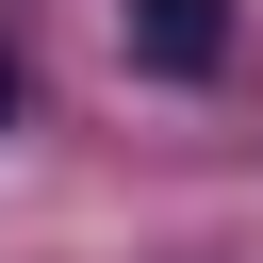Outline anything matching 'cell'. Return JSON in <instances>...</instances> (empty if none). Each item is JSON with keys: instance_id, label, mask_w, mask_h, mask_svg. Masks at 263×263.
Listing matches in <instances>:
<instances>
[{"instance_id": "obj_1", "label": "cell", "mask_w": 263, "mask_h": 263, "mask_svg": "<svg viewBox=\"0 0 263 263\" xmlns=\"http://www.w3.org/2000/svg\"><path fill=\"white\" fill-rule=\"evenodd\" d=\"M115 33H132L148 82H214L230 66V0H115Z\"/></svg>"}, {"instance_id": "obj_2", "label": "cell", "mask_w": 263, "mask_h": 263, "mask_svg": "<svg viewBox=\"0 0 263 263\" xmlns=\"http://www.w3.org/2000/svg\"><path fill=\"white\" fill-rule=\"evenodd\" d=\"M0 115H16V66H0Z\"/></svg>"}]
</instances>
